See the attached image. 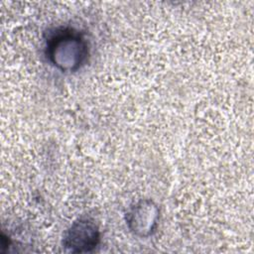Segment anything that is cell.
I'll list each match as a JSON object with an SVG mask.
<instances>
[{
  "mask_svg": "<svg viewBox=\"0 0 254 254\" xmlns=\"http://www.w3.org/2000/svg\"><path fill=\"white\" fill-rule=\"evenodd\" d=\"M44 50L50 64L62 72L77 71L89 57L85 36L69 26H60L48 32Z\"/></svg>",
  "mask_w": 254,
  "mask_h": 254,
  "instance_id": "1",
  "label": "cell"
},
{
  "mask_svg": "<svg viewBox=\"0 0 254 254\" xmlns=\"http://www.w3.org/2000/svg\"><path fill=\"white\" fill-rule=\"evenodd\" d=\"M100 242V230L95 221L81 217L71 223L65 230L62 244L71 253L92 252Z\"/></svg>",
  "mask_w": 254,
  "mask_h": 254,
  "instance_id": "2",
  "label": "cell"
},
{
  "mask_svg": "<svg viewBox=\"0 0 254 254\" xmlns=\"http://www.w3.org/2000/svg\"><path fill=\"white\" fill-rule=\"evenodd\" d=\"M159 216L158 205L152 199L142 198L129 207L125 213V221L134 235L146 238L156 231Z\"/></svg>",
  "mask_w": 254,
  "mask_h": 254,
  "instance_id": "3",
  "label": "cell"
}]
</instances>
